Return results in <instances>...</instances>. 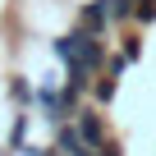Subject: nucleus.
<instances>
[{
  "mask_svg": "<svg viewBox=\"0 0 156 156\" xmlns=\"http://www.w3.org/2000/svg\"><path fill=\"white\" fill-rule=\"evenodd\" d=\"M73 129H78V138H83L87 147H106L110 138H106V119H101V106H83L73 115Z\"/></svg>",
  "mask_w": 156,
  "mask_h": 156,
  "instance_id": "f257e3e1",
  "label": "nucleus"
},
{
  "mask_svg": "<svg viewBox=\"0 0 156 156\" xmlns=\"http://www.w3.org/2000/svg\"><path fill=\"white\" fill-rule=\"evenodd\" d=\"M106 23H110V14H106V5H101V0H87V5H78V28H83V32L101 37V32H106Z\"/></svg>",
  "mask_w": 156,
  "mask_h": 156,
  "instance_id": "f03ea898",
  "label": "nucleus"
},
{
  "mask_svg": "<svg viewBox=\"0 0 156 156\" xmlns=\"http://www.w3.org/2000/svg\"><path fill=\"white\" fill-rule=\"evenodd\" d=\"M110 23H133V9H138V0H101Z\"/></svg>",
  "mask_w": 156,
  "mask_h": 156,
  "instance_id": "7ed1b4c3",
  "label": "nucleus"
},
{
  "mask_svg": "<svg viewBox=\"0 0 156 156\" xmlns=\"http://www.w3.org/2000/svg\"><path fill=\"white\" fill-rule=\"evenodd\" d=\"M115 87H119V78H110V73H101L97 83H92V92H97V106H106V101L115 97Z\"/></svg>",
  "mask_w": 156,
  "mask_h": 156,
  "instance_id": "20e7f679",
  "label": "nucleus"
},
{
  "mask_svg": "<svg viewBox=\"0 0 156 156\" xmlns=\"http://www.w3.org/2000/svg\"><path fill=\"white\" fill-rule=\"evenodd\" d=\"M151 19H156V0H138V9H133V23H138V28H147Z\"/></svg>",
  "mask_w": 156,
  "mask_h": 156,
  "instance_id": "39448f33",
  "label": "nucleus"
},
{
  "mask_svg": "<svg viewBox=\"0 0 156 156\" xmlns=\"http://www.w3.org/2000/svg\"><path fill=\"white\" fill-rule=\"evenodd\" d=\"M9 97H14V101H19V106H23V101H32V97H37V92H32V87H28V83H23V78H9Z\"/></svg>",
  "mask_w": 156,
  "mask_h": 156,
  "instance_id": "423d86ee",
  "label": "nucleus"
},
{
  "mask_svg": "<svg viewBox=\"0 0 156 156\" xmlns=\"http://www.w3.org/2000/svg\"><path fill=\"white\" fill-rule=\"evenodd\" d=\"M138 55H142V37L129 32V37H124V60H138Z\"/></svg>",
  "mask_w": 156,
  "mask_h": 156,
  "instance_id": "0eeeda50",
  "label": "nucleus"
},
{
  "mask_svg": "<svg viewBox=\"0 0 156 156\" xmlns=\"http://www.w3.org/2000/svg\"><path fill=\"white\" fill-rule=\"evenodd\" d=\"M73 156H106V147H87V142H83V147L73 151Z\"/></svg>",
  "mask_w": 156,
  "mask_h": 156,
  "instance_id": "6e6552de",
  "label": "nucleus"
}]
</instances>
